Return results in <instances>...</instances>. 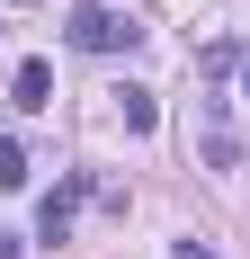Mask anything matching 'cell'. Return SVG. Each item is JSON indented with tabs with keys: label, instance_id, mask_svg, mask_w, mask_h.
I'll return each mask as SVG.
<instances>
[{
	"label": "cell",
	"instance_id": "cell-1",
	"mask_svg": "<svg viewBox=\"0 0 250 259\" xmlns=\"http://www.w3.org/2000/svg\"><path fill=\"white\" fill-rule=\"evenodd\" d=\"M63 36H72L80 54H134L143 45V27L125 18V9H107V0H80L72 18H63Z\"/></svg>",
	"mask_w": 250,
	"mask_h": 259
},
{
	"label": "cell",
	"instance_id": "cell-2",
	"mask_svg": "<svg viewBox=\"0 0 250 259\" xmlns=\"http://www.w3.org/2000/svg\"><path fill=\"white\" fill-rule=\"evenodd\" d=\"M197 152L215 161V170H232V161H241V134H232L224 99H197Z\"/></svg>",
	"mask_w": 250,
	"mask_h": 259
},
{
	"label": "cell",
	"instance_id": "cell-3",
	"mask_svg": "<svg viewBox=\"0 0 250 259\" xmlns=\"http://www.w3.org/2000/svg\"><path fill=\"white\" fill-rule=\"evenodd\" d=\"M90 188H99V179H90V170H72V179H63L45 206H36V233H45V241H63V233H72V206L90 197Z\"/></svg>",
	"mask_w": 250,
	"mask_h": 259
},
{
	"label": "cell",
	"instance_id": "cell-4",
	"mask_svg": "<svg viewBox=\"0 0 250 259\" xmlns=\"http://www.w3.org/2000/svg\"><path fill=\"white\" fill-rule=\"evenodd\" d=\"M9 107H27V116H36V107H54V63H36V54H27L18 72H9Z\"/></svg>",
	"mask_w": 250,
	"mask_h": 259
},
{
	"label": "cell",
	"instance_id": "cell-5",
	"mask_svg": "<svg viewBox=\"0 0 250 259\" xmlns=\"http://www.w3.org/2000/svg\"><path fill=\"white\" fill-rule=\"evenodd\" d=\"M116 116H125V134H152V125H161V99L125 80V90H116Z\"/></svg>",
	"mask_w": 250,
	"mask_h": 259
},
{
	"label": "cell",
	"instance_id": "cell-6",
	"mask_svg": "<svg viewBox=\"0 0 250 259\" xmlns=\"http://www.w3.org/2000/svg\"><path fill=\"white\" fill-rule=\"evenodd\" d=\"M0 188H27V143L18 134H0Z\"/></svg>",
	"mask_w": 250,
	"mask_h": 259
},
{
	"label": "cell",
	"instance_id": "cell-7",
	"mask_svg": "<svg viewBox=\"0 0 250 259\" xmlns=\"http://www.w3.org/2000/svg\"><path fill=\"white\" fill-rule=\"evenodd\" d=\"M241 90H250V72H241Z\"/></svg>",
	"mask_w": 250,
	"mask_h": 259
}]
</instances>
